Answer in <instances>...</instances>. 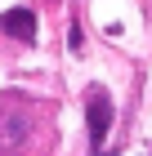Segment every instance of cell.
Instances as JSON below:
<instances>
[{"instance_id": "1", "label": "cell", "mask_w": 152, "mask_h": 156, "mask_svg": "<svg viewBox=\"0 0 152 156\" xmlns=\"http://www.w3.org/2000/svg\"><path fill=\"white\" fill-rule=\"evenodd\" d=\"M85 125H90V143L103 147L107 129H112V98H107L103 89H90V94H85Z\"/></svg>"}, {"instance_id": "3", "label": "cell", "mask_w": 152, "mask_h": 156, "mask_svg": "<svg viewBox=\"0 0 152 156\" xmlns=\"http://www.w3.org/2000/svg\"><path fill=\"white\" fill-rule=\"evenodd\" d=\"M98 156H107V152H98Z\"/></svg>"}, {"instance_id": "2", "label": "cell", "mask_w": 152, "mask_h": 156, "mask_svg": "<svg viewBox=\"0 0 152 156\" xmlns=\"http://www.w3.org/2000/svg\"><path fill=\"white\" fill-rule=\"evenodd\" d=\"M0 31H9L18 40H36V13L32 9H5L0 13Z\"/></svg>"}]
</instances>
